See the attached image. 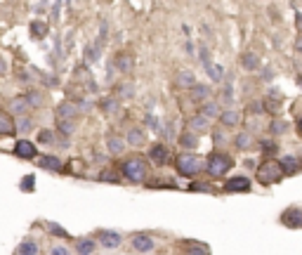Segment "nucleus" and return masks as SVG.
<instances>
[{"mask_svg":"<svg viewBox=\"0 0 302 255\" xmlns=\"http://www.w3.org/2000/svg\"><path fill=\"white\" fill-rule=\"evenodd\" d=\"M120 172L130 182H142L147 180V175H149V166H147V161L142 156H130V159L120 163Z\"/></svg>","mask_w":302,"mask_h":255,"instance_id":"obj_1","label":"nucleus"},{"mask_svg":"<svg viewBox=\"0 0 302 255\" xmlns=\"http://www.w3.org/2000/svg\"><path fill=\"white\" fill-rule=\"evenodd\" d=\"M201 170H205V161L196 154H180L177 156V172L182 177H194Z\"/></svg>","mask_w":302,"mask_h":255,"instance_id":"obj_2","label":"nucleus"},{"mask_svg":"<svg viewBox=\"0 0 302 255\" xmlns=\"http://www.w3.org/2000/svg\"><path fill=\"white\" fill-rule=\"evenodd\" d=\"M229 168H231V159L222 151H215L205 159V170H208L210 177H222V175L229 172Z\"/></svg>","mask_w":302,"mask_h":255,"instance_id":"obj_3","label":"nucleus"},{"mask_svg":"<svg viewBox=\"0 0 302 255\" xmlns=\"http://www.w3.org/2000/svg\"><path fill=\"white\" fill-rule=\"evenodd\" d=\"M258 182L260 184H274V182H279L283 177V170H281L279 163H274V161H264L262 166L258 168Z\"/></svg>","mask_w":302,"mask_h":255,"instance_id":"obj_4","label":"nucleus"},{"mask_svg":"<svg viewBox=\"0 0 302 255\" xmlns=\"http://www.w3.org/2000/svg\"><path fill=\"white\" fill-rule=\"evenodd\" d=\"M14 156L31 161V159H36V156H38V149H36V144H33V142H29V139H19V142L14 144Z\"/></svg>","mask_w":302,"mask_h":255,"instance_id":"obj_5","label":"nucleus"},{"mask_svg":"<svg viewBox=\"0 0 302 255\" xmlns=\"http://www.w3.org/2000/svg\"><path fill=\"white\" fill-rule=\"evenodd\" d=\"M281 222L293 229H302V208H288L281 215Z\"/></svg>","mask_w":302,"mask_h":255,"instance_id":"obj_6","label":"nucleus"},{"mask_svg":"<svg viewBox=\"0 0 302 255\" xmlns=\"http://www.w3.org/2000/svg\"><path fill=\"white\" fill-rule=\"evenodd\" d=\"M7 111L14 114V116H24L26 111H31V104H29V99L26 95H17L10 99V104H7Z\"/></svg>","mask_w":302,"mask_h":255,"instance_id":"obj_7","label":"nucleus"},{"mask_svg":"<svg viewBox=\"0 0 302 255\" xmlns=\"http://www.w3.org/2000/svg\"><path fill=\"white\" fill-rule=\"evenodd\" d=\"M153 239H151L149 234H135L132 236V248L137 251V253H149V251H153Z\"/></svg>","mask_w":302,"mask_h":255,"instance_id":"obj_8","label":"nucleus"},{"mask_svg":"<svg viewBox=\"0 0 302 255\" xmlns=\"http://www.w3.org/2000/svg\"><path fill=\"white\" fill-rule=\"evenodd\" d=\"M120 241H123V239H120L118 232H109V229H102V232H99V244L104 246V248H109V251L118 248Z\"/></svg>","mask_w":302,"mask_h":255,"instance_id":"obj_9","label":"nucleus"},{"mask_svg":"<svg viewBox=\"0 0 302 255\" xmlns=\"http://www.w3.org/2000/svg\"><path fill=\"white\" fill-rule=\"evenodd\" d=\"M78 116V106L74 102H62L57 106V121H74Z\"/></svg>","mask_w":302,"mask_h":255,"instance_id":"obj_10","label":"nucleus"},{"mask_svg":"<svg viewBox=\"0 0 302 255\" xmlns=\"http://www.w3.org/2000/svg\"><path fill=\"white\" fill-rule=\"evenodd\" d=\"M113 66L118 69L120 74H130V71L135 69V59H132V54H128V52H118L116 59H113Z\"/></svg>","mask_w":302,"mask_h":255,"instance_id":"obj_11","label":"nucleus"},{"mask_svg":"<svg viewBox=\"0 0 302 255\" xmlns=\"http://www.w3.org/2000/svg\"><path fill=\"white\" fill-rule=\"evenodd\" d=\"M225 191L234 194V191H250V180L248 177H231L225 182Z\"/></svg>","mask_w":302,"mask_h":255,"instance_id":"obj_12","label":"nucleus"},{"mask_svg":"<svg viewBox=\"0 0 302 255\" xmlns=\"http://www.w3.org/2000/svg\"><path fill=\"white\" fill-rule=\"evenodd\" d=\"M208 126H210V121L198 114V116H194V118H189V121H187V132H191V135H201L203 130H208Z\"/></svg>","mask_w":302,"mask_h":255,"instance_id":"obj_13","label":"nucleus"},{"mask_svg":"<svg viewBox=\"0 0 302 255\" xmlns=\"http://www.w3.org/2000/svg\"><path fill=\"white\" fill-rule=\"evenodd\" d=\"M220 121H222L226 128H236L238 123H241V111H236V109H225V111L220 114Z\"/></svg>","mask_w":302,"mask_h":255,"instance_id":"obj_14","label":"nucleus"},{"mask_svg":"<svg viewBox=\"0 0 302 255\" xmlns=\"http://www.w3.org/2000/svg\"><path fill=\"white\" fill-rule=\"evenodd\" d=\"M149 156L156 166H163V163L168 161V147H165V144H153L149 151Z\"/></svg>","mask_w":302,"mask_h":255,"instance_id":"obj_15","label":"nucleus"},{"mask_svg":"<svg viewBox=\"0 0 302 255\" xmlns=\"http://www.w3.org/2000/svg\"><path fill=\"white\" fill-rule=\"evenodd\" d=\"M107 149L111 156H120V154L125 151V142H123V137H118V135H111V137L107 139Z\"/></svg>","mask_w":302,"mask_h":255,"instance_id":"obj_16","label":"nucleus"},{"mask_svg":"<svg viewBox=\"0 0 302 255\" xmlns=\"http://www.w3.org/2000/svg\"><path fill=\"white\" fill-rule=\"evenodd\" d=\"M175 83L180 85V87H194L196 85V76L191 74V71H187V69H182V71H177V76H175Z\"/></svg>","mask_w":302,"mask_h":255,"instance_id":"obj_17","label":"nucleus"},{"mask_svg":"<svg viewBox=\"0 0 302 255\" xmlns=\"http://www.w3.org/2000/svg\"><path fill=\"white\" fill-rule=\"evenodd\" d=\"M191 97H194V102H208L210 99V87L208 85H203V83H196L194 87H191Z\"/></svg>","mask_w":302,"mask_h":255,"instance_id":"obj_18","label":"nucleus"},{"mask_svg":"<svg viewBox=\"0 0 302 255\" xmlns=\"http://www.w3.org/2000/svg\"><path fill=\"white\" fill-rule=\"evenodd\" d=\"M220 114H222V111H220L217 102H213V99H208V102H203V104H201V116L208 118V121H210V118H217Z\"/></svg>","mask_w":302,"mask_h":255,"instance_id":"obj_19","label":"nucleus"},{"mask_svg":"<svg viewBox=\"0 0 302 255\" xmlns=\"http://www.w3.org/2000/svg\"><path fill=\"white\" fill-rule=\"evenodd\" d=\"M279 102H281L279 90H271L269 97L262 102V106H264V111H269V114H276V111H279Z\"/></svg>","mask_w":302,"mask_h":255,"instance_id":"obj_20","label":"nucleus"},{"mask_svg":"<svg viewBox=\"0 0 302 255\" xmlns=\"http://www.w3.org/2000/svg\"><path fill=\"white\" fill-rule=\"evenodd\" d=\"M12 132H17L14 130V121H12L10 114H5V111H0V135H12Z\"/></svg>","mask_w":302,"mask_h":255,"instance_id":"obj_21","label":"nucleus"},{"mask_svg":"<svg viewBox=\"0 0 302 255\" xmlns=\"http://www.w3.org/2000/svg\"><path fill=\"white\" fill-rule=\"evenodd\" d=\"M144 130L142 128H130L128 130V144H132V147H142L144 144Z\"/></svg>","mask_w":302,"mask_h":255,"instance_id":"obj_22","label":"nucleus"},{"mask_svg":"<svg viewBox=\"0 0 302 255\" xmlns=\"http://www.w3.org/2000/svg\"><path fill=\"white\" fill-rule=\"evenodd\" d=\"M135 97V85L132 83H120L118 87H116V99H132Z\"/></svg>","mask_w":302,"mask_h":255,"instance_id":"obj_23","label":"nucleus"},{"mask_svg":"<svg viewBox=\"0 0 302 255\" xmlns=\"http://www.w3.org/2000/svg\"><path fill=\"white\" fill-rule=\"evenodd\" d=\"M17 255H38V244H36L33 239H24L22 244H19Z\"/></svg>","mask_w":302,"mask_h":255,"instance_id":"obj_24","label":"nucleus"},{"mask_svg":"<svg viewBox=\"0 0 302 255\" xmlns=\"http://www.w3.org/2000/svg\"><path fill=\"white\" fill-rule=\"evenodd\" d=\"M40 166L47 170H54V172H59V170L64 168V163L57 159V156H43V159H40Z\"/></svg>","mask_w":302,"mask_h":255,"instance_id":"obj_25","label":"nucleus"},{"mask_svg":"<svg viewBox=\"0 0 302 255\" xmlns=\"http://www.w3.org/2000/svg\"><path fill=\"white\" fill-rule=\"evenodd\" d=\"M288 121H281V118H274L269 123V135H283V132H288Z\"/></svg>","mask_w":302,"mask_h":255,"instance_id":"obj_26","label":"nucleus"},{"mask_svg":"<svg viewBox=\"0 0 302 255\" xmlns=\"http://www.w3.org/2000/svg\"><path fill=\"white\" fill-rule=\"evenodd\" d=\"M76 251H78V255H92V251H95V241H92V239H78Z\"/></svg>","mask_w":302,"mask_h":255,"instance_id":"obj_27","label":"nucleus"},{"mask_svg":"<svg viewBox=\"0 0 302 255\" xmlns=\"http://www.w3.org/2000/svg\"><path fill=\"white\" fill-rule=\"evenodd\" d=\"M279 166H281V170H283V175H286V172H295L298 166H300V161L293 159V156H283V159L279 161Z\"/></svg>","mask_w":302,"mask_h":255,"instance_id":"obj_28","label":"nucleus"},{"mask_svg":"<svg viewBox=\"0 0 302 255\" xmlns=\"http://www.w3.org/2000/svg\"><path fill=\"white\" fill-rule=\"evenodd\" d=\"M187 255H210L205 244H196V241H187Z\"/></svg>","mask_w":302,"mask_h":255,"instance_id":"obj_29","label":"nucleus"},{"mask_svg":"<svg viewBox=\"0 0 302 255\" xmlns=\"http://www.w3.org/2000/svg\"><path fill=\"white\" fill-rule=\"evenodd\" d=\"M205 71H208V76H210L213 81H217V83H222V81H225V69H222L220 64H208V66H205Z\"/></svg>","mask_w":302,"mask_h":255,"instance_id":"obj_30","label":"nucleus"},{"mask_svg":"<svg viewBox=\"0 0 302 255\" xmlns=\"http://www.w3.org/2000/svg\"><path fill=\"white\" fill-rule=\"evenodd\" d=\"M234 144H236V149H248L250 144H253V137H250V132L241 130L236 137H234Z\"/></svg>","mask_w":302,"mask_h":255,"instance_id":"obj_31","label":"nucleus"},{"mask_svg":"<svg viewBox=\"0 0 302 255\" xmlns=\"http://www.w3.org/2000/svg\"><path fill=\"white\" fill-rule=\"evenodd\" d=\"M241 64H243L248 71H255V69L260 66V59L253 52H246V54H241Z\"/></svg>","mask_w":302,"mask_h":255,"instance_id":"obj_32","label":"nucleus"},{"mask_svg":"<svg viewBox=\"0 0 302 255\" xmlns=\"http://www.w3.org/2000/svg\"><path fill=\"white\" fill-rule=\"evenodd\" d=\"M31 33L36 41L45 38V36H47V24H43V21H31Z\"/></svg>","mask_w":302,"mask_h":255,"instance_id":"obj_33","label":"nucleus"},{"mask_svg":"<svg viewBox=\"0 0 302 255\" xmlns=\"http://www.w3.org/2000/svg\"><path fill=\"white\" fill-rule=\"evenodd\" d=\"M99 106H102L107 114H116V111H118V106H120V102L116 99V97H107V99H102V104Z\"/></svg>","mask_w":302,"mask_h":255,"instance_id":"obj_34","label":"nucleus"},{"mask_svg":"<svg viewBox=\"0 0 302 255\" xmlns=\"http://www.w3.org/2000/svg\"><path fill=\"white\" fill-rule=\"evenodd\" d=\"M180 144H182V147H187V149H191V147H196V144H198V137H196V135H191V132H184V135H180Z\"/></svg>","mask_w":302,"mask_h":255,"instance_id":"obj_35","label":"nucleus"},{"mask_svg":"<svg viewBox=\"0 0 302 255\" xmlns=\"http://www.w3.org/2000/svg\"><path fill=\"white\" fill-rule=\"evenodd\" d=\"M45 229H47L50 234H54V236H64V239H69V232H66V229H62L57 222H45Z\"/></svg>","mask_w":302,"mask_h":255,"instance_id":"obj_36","label":"nucleus"},{"mask_svg":"<svg viewBox=\"0 0 302 255\" xmlns=\"http://www.w3.org/2000/svg\"><path fill=\"white\" fill-rule=\"evenodd\" d=\"M57 128H59L62 135H71V132L76 130V123L74 121H57Z\"/></svg>","mask_w":302,"mask_h":255,"instance_id":"obj_37","label":"nucleus"},{"mask_svg":"<svg viewBox=\"0 0 302 255\" xmlns=\"http://www.w3.org/2000/svg\"><path fill=\"white\" fill-rule=\"evenodd\" d=\"M85 59L87 62H97L99 59V45H85Z\"/></svg>","mask_w":302,"mask_h":255,"instance_id":"obj_38","label":"nucleus"},{"mask_svg":"<svg viewBox=\"0 0 302 255\" xmlns=\"http://www.w3.org/2000/svg\"><path fill=\"white\" fill-rule=\"evenodd\" d=\"M31 128H33V123L29 121V118H24V116L14 123V130H17V132H26V130H31Z\"/></svg>","mask_w":302,"mask_h":255,"instance_id":"obj_39","label":"nucleus"},{"mask_svg":"<svg viewBox=\"0 0 302 255\" xmlns=\"http://www.w3.org/2000/svg\"><path fill=\"white\" fill-rule=\"evenodd\" d=\"M38 142H40V144H52L54 142L52 130H40V132H38Z\"/></svg>","mask_w":302,"mask_h":255,"instance_id":"obj_40","label":"nucleus"},{"mask_svg":"<svg viewBox=\"0 0 302 255\" xmlns=\"http://www.w3.org/2000/svg\"><path fill=\"white\" fill-rule=\"evenodd\" d=\"M26 99H29V104H31V106H40V104H43V95H40V92H26Z\"/></svg>","mask_w":302,"mask_h":255,"instance_id":"obj_41","label":"nucleus"},{"mask_svg":"<svg viewBox=\"0 0 302 255\" xmlns=\"http://www.w3.org/2000/svg\"><path fill=\"white\" fill-rule=\"evenodd\" d=\"M33 184H36V177H33V175L24 177V180H22V191H33V189H36Z\"/></svg>","mask_w":302,"mask_h":255,"instance_id":"obj_42","label":"nucleus"},{"mask_svg":"<svg viewBox=\"0 0 302 255\" xmlns=\"http://www.w3.org/2000/svg\"><path fill=\"white\" fill-rule=\"evenodd\" d=\"M248 111H250V114H258V116H260V114H264V106H262V102L258 99V102H250V104H248Z\"/></svg>","mask_w":302,"mask_h":255,"instance_id":"obj_43","label":"nucleus"},{"mask_svg":"<svg viewBox=\"0 0 302 255\" xmlns=\"http://www.w3.org/2000/svg\"><path fill=\"white\" fill-rule=\"evenodd\" d=\"M198 59L203 62V66H208V64H213V62H210V52H208L205 47H201V50H198Z\"/></svg>","mask_w":302,"mask_h":255,"instance_id":"obj_44","label":"nucleus"},{"mask_svg":"<svg viewBox=\"0 0 302 255\" xmlns=\"http://www.w3.org/2000/svg\"><path fill=\"white\" fill-rule=\"evenodd\" d=\"M189 191H210V184H205V182H194Z\"/></svg>","mask_w":302,"mask_h":255,"instance_id":"obj_45","label":"nucleus"},{"mask_svg":"<svg viewBox=\"0 0 302 255\" xmlns=\"http://www.w3.org/2000/svg\"><path fill=\"white\" fill-rule=\"evenodd\" d=\"M262 149H264V151H267V154H271V151H274V154H276V142H269V139H264V142H262Z\"/></svg>","mask_w":302,"mask_h":255,"instance_id":"obj_46","label":"nucleus"},{"mask_svg":"<svg viewBox=\"0 0 302 255\" xmlns=\"http://www.w3.org/2000/svg\"><path fill=\"white\" fill-rule=\"evenodd\" d=\"M50 255H71V251H69L66 246H54L52 253H50Z\"/></svg>","mask_w":302,"mask_h":255,"instance_id":"obj_47","label":"nucleus"},{"mask_svg":"<svg viewBox=\"0 0 302 255\" xmlns=\"http://www.w3.org/2000/svg\"><path fill=\"white\" fill-rule=\"evenodd\" d=\"M99 180H107V182H116V180H118V177H116V175H113V172H102V175H99Z\"/></svg>","mask_w":302,"mask_h":255,"instance_id":"obj_48","label":"nucleus"},{"mask_svg":"<svg viewBox=\"0 0 302 255\" xmlns=\"http://www.w3.org/2000/svg\"><path fill=\"white\" fill-rule=\"evenodd\" d=\"M225 142H226V137H225V135H222V132H215V144H220V147H222Z\"/></svg>","mask_w":302,"mask_h":255,"instance_id":"obj_49","label":"nucleus"},{"mask_svg":"<svg viewBox=\"0 0 302 255\" xmlns=\"http://www.w3.org/2000/svg\"><path fill=\"white\" fill-rule=\"evenodd\" d=\"M225 99L226 102H231V85H226L225 87Z\"/></svg>","mask_w":302,"mask_h":255,"instance_id":"obj_50","label":"nucleus"},{"mask_svg":"<svg viewBox=\"0 0 302 255\" xmlns=\"http://www.w3.org/2000/svg\"><path fill=\"white\" fill-rule=\"evenodd\" d=\"M295 50H298V52L302 54V36H300V38H298V41H295Z\"/></svg>","mask_w":302,"mask_h":255,"instance_id":"obj_51","label":"nucleus"},{"mask_svg":"<svg viewBox=\"0 0 302 255\" xmlns=\"http://www.w3.org/2000/svg\"><path fill=\"white\" fill-rule=\"evenodd\" d=\"M262 78H264V81H269V78H271V69H264V74H262Z\"/></svg>","mask_w":302,"mask_h":255,"instance_id":"obj_52","label":"nucleus"},{"mask_svg":"<svg viewBox=\"0 0 302 255\" xmlns=\"http://www.w3.org/2000/svg\"><path fill=\"white\" fill-rule=\"evenodd\" d=\"M298 31H302V14L298 17Z\"/></svg>","mask_w":302,"mask_h":255,"instance_id":"obj_53","label":"nucleus"},{"mask_svg":"<svg viewBox=\"0 0 302 255\" xmlns=\"http://www.w3.org/2000/svg\"><path fill=\"white\" fill-rule=\"evenodd\" d=\"M0 74H5V62L0 59Z\"/></svg>","mask_w":302,"mask_h":255,"instance_id":"obj_54","label":"nucleus"},{"mask_svg":"<svg viewBox=\"0 0 302 255\" xmlns=\"http://www.w3.org/2000/svg\"><path fill=\"white\" fill-rule=\"evenodd\" d=\"M298 132L302 135V118H300V123H298Z\"/></svg>","mask_w":302,"mask_h":255,"instance_id":"obj_55","label":"nucleus"}]
</instances>
